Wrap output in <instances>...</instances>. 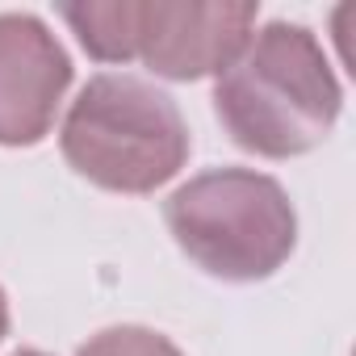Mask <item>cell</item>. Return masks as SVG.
Segmentation results:
<instances>
[{
	"label": "cell",
	"instance_id": "cell-1",
	"mask_svg": "<svg viewBox=\"0 0 356 356\" xmlns=\"http://www.w3.org/2000/svg\"><path fill=\"white\" fill-rule=\"evenodd\" d=\"M214 105L239 147L285 159L327 138L339 118V84L314 34L277 22L222 67Z\"/></svg>",
	"mask_w": 356,
	"mask_h": 356
},
{
	"label": "cell",
	"instance_id": "cell-2",
	"mask_svg": "<svg viewBox=\"0 0 356 356\" xmlns=\"http://www.w3.org/2000/svg\"><path fill=\"white\" fill-rule=\"evenodd\" d=\"M63 155L88 181L118 193H151L189 155L181 109L134 76H97L63 122Z\"/></svg>",
	"mask_w": 356,
	"mask_h": 356
},
{
	"label": "cell",
	"instance_id": "cell-3",
	"mask_svg": "<svg viewBox=\"0 0 356 356\" xmlns=\"http://www.w3.org/2000/svg\"><path fill=\"white\" fill-rule=\"evenodd\" d=\"M168 227L189 260L222 281H260L293 252V206L260 172H206L168 197Z\"/></svg>",
	"mask_w": 356,
	"mask_h": 356
},
{
	"label": "cell",
	"instance_id": "cell-4",
	"mask_svg": "<svg viewBox=\"0 0 356 356\" xmlns=\"http://www.w3.org/2000/svg\"><path fill=\"white\" fill-rule=\"evenodd\" d=\"M252 5H138L134 59L172 80L222 72L252 38Z\"/></svg>",
	"mask_w": 356,
	"mask_h": 356
},
{
	"label": "cell",
	"instance_id": "cell-5",
	"mask_svg": "<svg viewBox=\"0 0 356 356\" xmlns=\"http://www.w3.org/2000/svg\"><path fill=\"white\" fill-rule=\"evenodd\" d=\"M72 80V63L55 34L26 13L0 17V143H38L63 88Z\"/></svg>",
	"mask_w": 356,
	"mask_h": 356
},
{
	"label": "cell",
	"instance_id": "cell-6",
	"mask_svg": "<svg viewBox=\"0 0 356 356\" xmlns=\"http://www.w3.org/2000/svg\"><path fill=\"white\" fill-rule=\"evenodd\" d=\"M134 17H138V5H130V0H113V5H63V22L105 63L134 59Z\"/></svg>",
	"mask_w": 356,
	"mask_h": 356
},
{
	"label": "cell",
	"instance_id": "cell-7",
	"mask_svg": "<svg viewBox=\"0 0 356 356\" xmlns=\"http://www.w3.org/2000/svg\"><path fill=\"white\" fill-rule=\"evenodd\" d=\"M80 356H181L163 335L143 331V327H113L101 331L97 339H88L80 348Z\"/></svg>",
	"mask_w": 356,
	"mask_h": 356
},
{
	"label": "cell",
	"instance_id": "cell-8",
	"mask_svg": "<svg viewBox=\"0 0 356 356\" xmlns=\"http://www.w3.org/2000/svg\"><path fill=\"white\" fill-rule=\"evenodd\" d=\"M5 327H9V306H5V293H0V335H5Z\"/></svg>",
	"mask_w": 356,
	"mask_h": 356
},
{
	"label": "cell",
	"instance_id": "cell-9",
	"mask_svg": "<svg viewBox=\"0 0 356 356\" xmlns=\"http://www.w3.org/2000/svg\"><path fill=\"white\" fill-rule=\"evenodd\" d=\"M22 356H42V352H22Z\"/></svg>",
	"mask_w": 356,
	"mask_h": 356
}]
</instances>
